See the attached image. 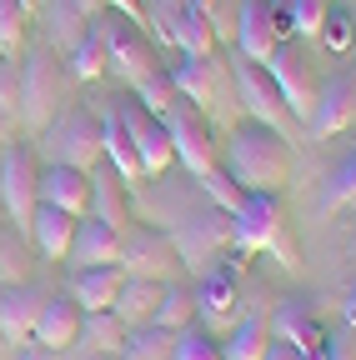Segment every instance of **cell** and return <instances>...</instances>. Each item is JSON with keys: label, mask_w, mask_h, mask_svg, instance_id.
Masks as SVG:
<instances>
[{"label": "cell", "mask_w": 356, "mask_h": 360, "mask_svg": "<svg viewBox=\"0 0 356 360\" xmlns=\"http://www.w3.org/2000/svg\"><path fill=\"white\" fill-rule=\"evenodd\" d=\"M291 165H296V155H291V141H286V135L271 130V125L246 120V125L231 130L226 165H221V170H226L246 195H281L286 180H291Z\"/></svg>", "instance_id": "cell-1"}, {"label": "cell", "mask_w": 356, "mask_h": 360, "mask_svg": "<svg viewBox=\"0 0 356 360\" xmlns=\"http://www.w3.org/2000/svg\"><path fill=\"white\" fill-rule=\"evenodd\" d=\"M66 101V65L56 60V51H30L20 65V125L30 135H40Z\"/></svg>", "instance_id": "cell-2"}, {"label": "cell", "mask_w": 356, "mask_h": 360, "mask_svg": "<svg viewBox=\"0 0 356 360\" xmlns=\"http://www.w3.org/2000/svg\"><path fill=\"white\" fill-rule=\"evenodd\" d=\"M40 150L51 155V165H75V170H91L101 165V120L91 110H61L46 130H40Z\"/></svg>", "instance_id": "cell-3"}, {"label": "cell", "mask_w": 356, "mask_h": 360, "mask_svg": "<svg viewBox=\"0 0 356 360\" xmlns=\"http://www.w3.org/2000/svg\"><path fill=\"white\" fill-rule=\"evenodd\" d=\"M166 135H171V150L176 160L186 165L191 180H201L206 170H216V135H211V120L191 105V101H176L166 115H161Z\"/></svg>", "instance_id": "cell-4"}, {"label": "cell", "mask_w": 356, "mask_h": 360, "mask_svg": "<svg viewBox=\"0 0 356 360\" xmlns=\"http://www.w3.org/2000/svg\"><path fill=\"white\" fill-rule=\"evenodd\" d=\"M166 70H171L176 96L191 101L206 120L221 110L216 96H226V90H231V60H226V56H181V60L166 65ZM231 96H236V90H231Z\"/></svg>", "instance_id": "cell-5"}, {"label": "cell", "mask_w": 356, "mask_h": 360, "mask_svg": "<svg viewBox=\"0 0 356 360\" xmlns=\"http://www.w3.org/2000/svg\"><path fill=\"white\" fill-rule=\"evenodd\" d=\"M231 90H236V105L246 110V120H256V125H271V130H291V110H286V101H281V90H276V80L266 75V65H256V60H231Z\"/></svg>", "instance_id": "cell-6"}, {"label": "cell", "mask_w": 356, "mask_h": 360, "mask_svg": "<svg viewBox=\"0 0 356 360\" xmlns=\"http://www.w3.org/2000/svg\"><path fill=\"white\" fill-rule=\"evenodd\" d=\"M101 40H106V65L121 75V80H130V85H141L151 70H161V60H156V51H151V40L141 35V25L136 20H125V15H106L101 11Z\"/></svg>", "instance_id": "cell-7"}, {"label": "cell", "mask_w": 356, "mask_h": 360, "mask_svg": "<svg viewBox=\"0 0 356 360\" xmlns=\"http://www.w3.org/2000/svg\"><path fill=\"white\" fill-rule=\"evenodd\" d=\"M0 200H6L20 231H30V215L40 205V165H35V150L20 141L0 146Z\"/></svg>", "instance_id": "cell-8"}, {"label": "cell", "mask_w": 356, "mask_h": 360, "mask_svg": "<svg viewBox=\"0 0 356 360\" xmlns=\"http://www.w3.org/2000/svg\"><path fill=\"white\" fill-rule=\"evenodd\" d=\"M111 110H116V120H121V130H125L130 150H136V160H141V175H146V180L166 175V170H171V160H176L166 125H161V120L136 101V96H130V101H116Z\"/></svg>", "instance_id": "cell-9"}, {"label": "cell", "mask_w": 356, "mask_h": 360, "mask_svg": "<svg viewBox=\"0 0 356 360\" xmlns=\"http://www.w3.org/2000/svg\"><path fill=\"white\" fill-rule=\"evenodd\" d=\"M151 20L156 35L171 40L181 56H216V25L191 0H151Z\"/></svg>", "instance_id": "cell-10"}, {"label": "cell", "mask_w": 356, "mask_h": 360, "mask_svg": "<svg viewBox=\"0 0 356 360\" xmlns=\"http://www.w3.org/2000/svg\"><path fill=\"white\" fill-rule=\"evenodd\" d=\"M125 276H146V281H166L176 265H181V255H176L171 236L156 231V225H125L121 231V260H116Z\"/></svg>", "instance_id": "cell-11"}, {"label": "cell", "mask_w": 356, "mask_h": 360, "mask_svg": "<svg viewBox=\"0 0 356 360\" xmlns=\"http://www.w3.org/2000/svg\"><path fill=\"white\" fill-rule=\"evenodd\" d=\"M171 245H176V255H181V265H206L211 255H221V245H231V215L206 205L201 215L176 220Z\"/></svg>", "instance_id": "cell-12"}, {"label": "cell", "mask_w": 356, "mask_h": 360, "mask_svg": "<svg viewBox=\"0 0 356 360\" xmlns=\"http://www.w3.org/2000/svg\"><path fill=\"white\" fill-rule=\"evenodd\" d=\"M281 236V195H246L241 210L231 215V245L241 255L271 250Z\"/></svg>", "instance_id": "cell-13"}, {"label": "cell", "mask_w": 356, "mask_h": 360, "mask_svg": "<svg viewBox=\"0 0 356 360\" xmlns=\"http://www.w3.org/2000/svg\"><path fill=\"white\" fill-rule=\"evenodd\" d=\"M266 75L276 80L281 101H286V110H291L296 120H306V115H311V105H317V90H321L317 70H311V65L291 51V45H276L271 60H266Z\"/></svg>", "instance_id": "cell-14"}, {"label": "cell", "mask_w": 356, "mask_h": 360, "mask_svg": "<svg viewBox=\"0 0 356 360\" xmlns=\"http://www.w3.org/2000/svg\"><path fill=\"white\" fill-rule=\"evenodd\" d=\"M80 321H85V310L70 300V290H66V295H46V305H40V315H35L30 340H35L40 350L66 355V350L80 340Z\"/></svg>", "instance_id": "cell-15"}, {"label": "cell", "mask_w": 356, "mask_h": 360, "mask_svg": "<svg viewBox=\"0 0 356 360\" xmlns=\"http://www.w3.org/2000/svg\"><path fill=\"white\" fill-rule=\"evenodd\" d=\"M356 120V80H321L317 90V105H311L306 115V130L317 135V141H331V135H341L346 125Z\"/></svg>", "instance_id": "cell-16"}, {"label": "cell", "mask_w": 356, "mask_h": 360, "mask_svg": "<svg viewBox=\"0 0 356 360\" xmlns=\"http://www.w3.org/2000/svg\"><path fill=\"white\" fill-rule=\"evenodd\" d=\"M276 35H281V30H276L271 6H266V0H241V11H236V56L266 65V60H271V51L281 45Z\"/></svg>", "instance_id": "cell-17"}, {"label": "cell", "mask_w": 356, "mask_h": 360, "mask_svg": "<svg viewBox=\"0 0 356 360\" xmlns=\"http://www.w3.org/2000/svg\"><path fill=\"white\" fill-rule=\"evenodd\" d=\"M70 270H91V265H116L121 260V231L96 215H80L75 220V240L66 250Z\"/></svg>", "instance_id": "cell-18"}, {"label": "cell", "mask_w": 356, "mask_h": 360, "mask_svg": "<svg viewBox=\"0 0 356 360\" xmlns=\"http://www.w3.org/2000/svg\"><path fill=\"white\" fill-rule=\"evenodd\" d=\"M40 205H56L66 215H85L91 210V170L46 165L40 170Z\"/></svg>", "instance_id": "cell-19"}, {"label": "cell", "mask_w": 356, "mask_h": 360, "mask_svg": "<svg viewBox=\"0 0 356 360\" xmlns=\"http://www.w3.org/2000/svg\"><path fill=\"white\" fill-rule=\"evenodd\" d=\"M161 295H166V281H146V276H125L121 290H116V321L125 330H141V326H156V310H161Z\"/></svg>", "instance_id": "cell-20"}, {"label": "cell", "mask_w": 356, "mask_h": 360, "mask_svg": "<svg viewBox=\"0 0 356 360\" xmlns=\"http://www.w3.org/2000/svg\"><path fill=\"white\" fill-rule=\"evenodd\" d=\"M40 305H46V295H40L35 285H25V281L0 285V335L16 340V345H20V340H30Z\"/></svg>", "instance_id": "cell-21"}, {"label": "cell", "mask_w": 356, "mask_h": 360, "mask_svg": "<svg viewBox=\"0 0 356 360\" xmlns=\"http://www.w3.org/2000/svg\"><path fill=\"white\" fill-rule=\"evenodd\" d=\"M271 335H276V340H286V345H296L301 355H317V350L326 345V330H321V321H317V310L301 305V300H286V305L276 310Z\"/></svg>", "instance_id": "cell-22"}, {"label": "cell", "mask_w": 356, "mask_h": 360, "mask_svg": "<svg viewBox=\"0 0 356 360\" xmlns=\"http://www.w3.org/2000/svg\"><path fill=\"white\" fill-rule=\"evenodd\" d=\"M106 225H116V231H125L130 225V195H125V180L111 170V165H91V210Z\"/></svg>", "instance_id": "cell-23"}, {"label": "cell", "mask_w": 356, "mask_h": 360, "mask_svg": "<svg viewBox=\"0 0 356 360\" xmlns=\"http://www.w3.org/2000/svg\"><path fill=\"white\" fill-rule=\"evenodd\" d=\"M125 281L121 265H91V270H70V300L91 315V310H111L116 305V290Z\"/></svg>", "instance_id": "cell-24"}, {"label": "cell", "mask_w": 356, "mask_h": 360, "mask_svg": "<svg viewBox=\"0 0 356 360\" xmlns=\"http://www.w3.org/2000/svg\"><path fill=\"white\" fill-rule=\"evenodd\" d=\"M75 220H80V215H66V210H56V205H35V215H30V240H35V250L46 255V260H66V250H70V240H75Z\"/></svg>", "instance_id": "cell-25"}, {"label": "cell", "mask_w": 356, "mask_h": 360, "mask_svg": "<svg viewBox=\"0 0 356 360\" xmlns=\"http://www.w3.org/2000/svg\"><path fill=\"white\" fill-rule=\"evenodd\" d=\"M101 155H106V165H111V170L125 180V186L146 180V175H141V160H136V150H130L125 130H121V120H116V110H106V115H101Z\"/></svg>", "instance_id": "cell-26"}, {"label": "cell", "mask_w": 356, "mask_h": 360, "mask_svg": "<svg viewBox=\"0 0 356 360\" xmlns=\"http://www.w3.org/2000/svg\"><path fill=\"white\" fill-rule=\"evenodd\" d=\"M75 345H85L91 355H121V345H125V326L116 321V310H91L80 321V340Z\"/></svg>", "instance_id": "cell-27"}, {"label": "cell", "mask_w": 356, "mask_h": 360, "mask_svg": "<svg viewBox=\"0 0 356 360\" xmlns=\"http://www.w3.org/2000/svg\"><path fill=\"white\" fill-rule=\"evenodd\" d=\"M196 310L231 315L236 310V270H206L201 285H196Z\"/></svg>", "instance_id": "cell-28"}, {"label": "cell", "mask_w": 356, "mask_h": 360, "mask_svg": "<svg viewBox=\"0 0 356 360\" xmlns=\"http://www.w3.org/2000/svg\"><path fill=\"white\" fill-rule=\"evenodd\" d=\"M111 65H106V40L96 25H85V35L70 45V75L75 80H101Z\"/></svg>", "instance_id": "cell-29"}, {"label": "cell", "mask_w": 356, "mask_h": 360, "mask_svg": "<svg viewBox=\"0 0 356 360\" xmlns=\"http://www.w3.org/2000/svg\"><path fill=\"white\" fill-rule=\"evenodd\" d=\"M171 345H176L171 330H161V326H141V330H125L121 360H171Z\"/></svg>", "instance_id": "cell-30"}, {"label": "cell", "mask_w": 356, "mask_h": 360, "mask_svg": "<svg viewBox=\"0 0 356 360\" xmlns=\"http://www.w3.org/2000/svg\"><path fill=\"white\" fill-rule=\"evenodd\" d=\"M196 321V290H186V285H166V295H161V310H156V326L161 330H186Z\"/></svg>", "instance_id": "cell-31"}, {"label": "cell", "mask_w": 356, "mask_h": 360, "mask_svg": "<svg viewBox=\"0 0 356 360\" xmlns=\"http://www.w3.org/2000/svg\"><path fill=\"white\" fill-rule=\"evenodd\" d=\"M276 15V30H291V35H317L321 20H326V0H291L286 11H271Z\"/></svg>", "instance_id": "cell-32"}, {"label": "cell", "mask_w": 356, "mask_h": 360, "mask_svg": "<svg viewBox=\"0 0 356 360\" xmlns=\"http://www.w3.org/2000/svg\"><path fill=\"white\" fill-rule=\"evenodd\" d=\"M196 186H201V195H206L216 210H226V215H236V210H241V200H246V191H241L236 180H231L226 170H221V165H216V170H206V175L196 180Z\"/></svg>", "instance_id": "cell-33"}, {"label": "cell", "mask_w": 356, "mask_h": 360, "mask_svg": "<svg viewBox=\"0 0 356 360\" xmlns=\"http://www.w3.org/2000/svg\"><path fill=\"white\" fill-rule=\"evenodd\" d=\"M266 345H271V326H261V321H246L231 340H226V350H221V360H261L266 355Z\"/></svg>", "instance_id": "cell-34"}, {"label": "cell", "mask_w": 356, "mask_h": 360, "mask_svg": "<svg viewBox=\"0 0 356 360\" xmlns=\"http://www.w3.org/2000/svg\"><path fill=\"white\" fill-rule=\"evenodd\" d=\"M136 101H141V105H146L156 120H161V115H166L176 101H181V96H176V85H171V70H166V65H161V70H151V75L136 85Z\"/></svg>", "instance_id": "cell-35"}, {"label": "cell", "mask_w": 356, "mask_h": 360, "mask_svg": "<svg viewBox=\"0 0 356 360\" xmlns=\"http://www.w3.org/2000/svg\"><path fill=\"white\" fill-rule=\"evenodd\" d=\"M25 20L30 11L20 6V0H0V56H20V45H25Z\"/></svg>", "instance_id": "cell-36"}, {"label": "cell", "mask_w": 356, "mask_h": 360, "mask_svg": "<svg viewBox=\"0 0 356 360\" xmlns=\"http://www.w3.org/2000/svg\"><path fill=\"white\" fill-rule=\"evenodd\" d=\"M171 360H221V345L206 335V330H196V326H186V330H176V345H171Z\"/></svg>", "instance_id": "cell-37"}, {"label": "cell", "mask_w": 356, "mask_h": 360, "mask_svg": "<svg viewBox=\"0 0 356 360\" xmlns=\"http://www.w3.org/2000/svg\"><path fill=\"white\" fill-rule=\"evenodd\" d=\"M356 200V150L331 170V180H326V195H321V205L326 210H336V205H351Z\"/></svg>", "instance_id": "cell-38"}, {"label": "cell", "mask_w": 356, "mask_h": 360, "mask_svg": "<svg viewBox=\"0 0 356 360\" xmlns=\"http://www.w3.org/2000/svg\"><path fill=\"white\" fill-rule=\"evenodd\" d=\"M321 45H326V51H351V40H356V25H351V15L346 11H336V6H326V20H321Z\"/></svg>", "instance_id": "cell-39"}, {"label": "cell", "mask_w": 356, "mask_h": 360, "mask_svg": "<svg viewBox=\"0 0 356 360\" xmlns=\"http://www.w3.org/2000/svg\"><path fill=\"white\" fill-rule=\"evenodd\" d=\"M0 115L20 125V65L16 60H0Z\"/></svg>", "instance_id": "cell-40"}, {"label": "cell", "mask_w": 356, "mask_h": 360, "mask_svg": "<svg viewBox=\"0 0 356 360\" xmlns=\"http://www.w3.org/2000/svg\"><path fill=\"white\" fill-rule=\"evenodd\" d=\"M261 360H306L296 345H286V340H271V345H266V355Z\"/></svg>", "instance_id": "cell-41"}, {"label": "cell", "mask_w": 356, "mask_h": 360, "mask_svg": "<svg viewBox=\"0 0 356 360\" xmlns=\"http://www.w3.org/2000/svg\"><path fill=\"white\" fill-rule=\"evenodd\" d=\"M106 6H111L116 15H125V20H136V25H141V0H106Z\"/></svg>", "instance_id": "cell-42"}, {"label": "cell", "mask_w": 356, "mask_h": 360, "mask_svg": "<svg viewBox=\"0 0 356 360\" xmlns=\"http://www.w3.org/2000/svg\"><path fill=\"white\" fill-rule=\"evenodd\" d=\"M16 360H56V350H40V345L30 340V345H20V355H16Z\"/></svg>", "instance_id": "cell-43"}, {"label": "cell", "mask_w": 356, "mask_h": 360, "mask_svg": "<svg viewBox=\"0 0 356 360\" xmlns=\"http://www.w3.org/2000/svg\"><path fill=\"white\" fill-rule=\"evenodd\" d=\"M341 315H346V326L356 330V285L346 290V300H341Z\"/></svg>", "instance_id": "cell-44"}, {"label": "cell", "mask_w": 356, "mask_h": 360, "mask_svg": "<svg viewBox=\"0 0 356 360\" xmlns=\"http://www.w3.org/2000/svg\"><path fill=\"white\" fill-rule=\"evenodd\" d=\"M80 6V15H96V11H106V0H75Z\"/></svg>", "instance_id": "cell-45"}, {"label": "cell", "mask_w": 356, "mask_h": 360, "mask_svg": "<svg viewBox=\"0 0 356 360\" xmlns=\"http://www.w3.org/2000/svg\"><path fill=\"white\" fill-rule=\"evenodd\" d=\"M6 141H11V120H6V115H0V146H6Z\"/></svg>", "instance_id": "cell-46"}, {"label": "cell", "mask_w": 356, "mask_h": 360, "mask_svg": "<svg viewBox=\"0 0 356 360\" xmlns=\"http://www.w3.org/2000/svg\"><path fill=\"white\" fill-rule=\"evenodd\" d=\"M20 6H25V11H35V6H40V0H20Z\"/></svg>", "instance_id": "cell-47"}, {"label": "cell", "mask_w": 356, "mask_h": 360, "mask_svg": "<svg viewBox=\"0 0 356 360\" xmlns=\"http://www.w3.org/2000/svg\"><path fill=\"white\" fill-rule=\"evenodd\" d=\"M0 60H6V56H0Z\"/></svg>", "instance_id": "cell-48"}]
</instances>
